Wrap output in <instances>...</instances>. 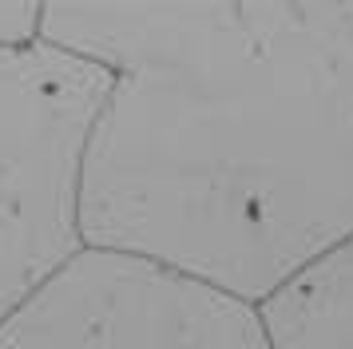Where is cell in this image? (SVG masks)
<instances>
[{
  "label": "cell",
  "mask_w": 353,
  "mask_h": 349,
  "mask_svg": "<svg viewBox=\"0 0 353 349\" xmlns=\"http://www.w3.org/2000/svg\"><path fill=\"white\" fill-rule=\"evenodd\" d=\"M40 24H44V4L28 0H0V52L40 44Z\"/></svg>",
  "instance_id": "obj_5"
},
{
  "label": "cell",
  "mask_w": 353,
  "mask_h": 349,
  "mask_svg": "<svg viewBox=\"0 0 353 349\" xmlns=\"http://www.w3.org/2000/svg\"><path fill=\"white\" fill-rule=\"evenodd\" d=\"M115 76L56 44L0 52V326L83 254V159Z\"/></svg>",
  "instance_id": "obj_2"
},
{
  "label": "cell",
  "mask_w": 353,
  "mask_h": 349,
  "mask_svg": "<svg viewBox=\"0 0 353 349\" xmlns=\"http://www.w3.org/2000/svg\"><path fill=\"white\" fill-rule=\"evenodd\" d=\"M115 76L83 159L88 250L258 306L353 235V4H44Z\"/></svg>",
  "instance_id": "obj_1"
},
{
  "label": "cell",
  "mask_w": 353,
  "mask_h": 349,
  "mask_svg": "<svg viewBox=\"0 0 353 349\" xmlns=\"http://www.w3.org/2000/svg\"><path fill=\"white\" fill-rule=\"evenodd\" d=\"M0 349H270L258 310L175 270L83 250L0 326Z\"/></svg>",
  "instance_id": "obj_3"
},
{
  "label": "cell",
  "mask_w": 353,
  "mask_h": 349,
  "mask_svg": "<svg viewBox=\"0 0 353 349\" xmlns=\"http://www.w3.org/2000/svg\"><path fill=\"white\" fill-rule=\"evenodd\" d=\"M254 310L270 349H353V235Z\"/></svg>",
  "instance_id": "obj_4"
}]
</instances>
